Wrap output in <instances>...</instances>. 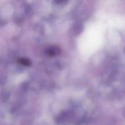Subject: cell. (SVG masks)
<instances>
[{
	"label": "cell",
	"instance_id": "obj_1",
	"mask_svg": "<svg viewBox=\"0 0 125 125\" xmlns=\"http://www.w3.org/2000/svg\"><path fill=\"white\" fill-rule=\"evenodd\" d=\"M65 1V0H57V2H62V1Z\"/></svg>",
	"mask_w": 125,
	"mask_h": 125
}]
</instances>
